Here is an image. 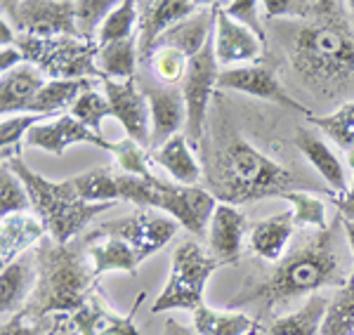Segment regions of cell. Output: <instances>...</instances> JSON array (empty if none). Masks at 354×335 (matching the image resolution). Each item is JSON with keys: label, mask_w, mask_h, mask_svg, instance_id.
Here are the masks:
<instances>
[{"label": "cell", "mask_w": 354, "mask_h": 335, "mask_svg": "<svg viewBox=\"0 0 354 335\" xmlns=\"http://www.w3.org/2000/svg\"><path fill=\"white\" fill-rule=\"evenodd\" d=\"M165 335H196V333H192L189 328L180 326V323H175V321H168L165 323Z\"/></svg>", "instance_id": "48"}, {"label": "cell", "mask_w": 354, "mask_h": 335, "mask_svg": "<svg viewBox=\"0 0 354 335\" xmlns=\"http://www.w3.org/2000/svg\"><path fill=\"white\" fill-rule=\"evenodd\" d=\"M177 224L170 215L156 213L153 208H142L128 218H118L113 222L102 224L95 231V236H116L123 238L130 248L135 251L137 260L145 262L156 251H161L165 243L175 236Z\"/></svg>", "instance_id": "12"}, {"label": "cell", "mask_w": 354, "mask_h": 335, "mask_svg": "<svg viewBox=\"0 0 354 335\" xmlns=\"http://www.w3.org/2000/svg\"><path fill=\"white\" fill-rule=\"evenodd\" d=\"M113 0H76V26L83 38H95L104 19L116 10Z\"/></svg>", "instance_id": "41"}, {"label": "cell", "mask_w": 354, "mask_h": 335, "mask_svg": "<svg viewBox=\"0 0 354 335\" xmlns=\"http://www.w3.org/2000/svg\"><path fill=\"white\" fill-rule=\"evenodd\" d=\"M333 206L338 208L342 220H350V222H354V178H352L350 191H347V194H342V196H335Z\"/></svg>", "instance_id": "45"}, {"label": "cell", "mask_w": 354, "mask_h": 335, "mask_svg": "<svg viewBox=\"0 0 354 335\" xmlns=\"http://www.w3.org/2000/svg\"><path fill=\"white\" fill-rule=\"evenodd\" d=\"M205 182L218 201L241 206L293 191V175L270 156L248 144L241 135H232L220 149L205 156Z\"/></svg>", "instance_id": "3"}, {"label": "cell", "mask_w": 354, "mask_h": 335, "mask_svg": "<svg viewBox=\"0 0 354 335\" xmlns=\"http://www.w3.org/2000/svg\"><path fill=\"white\" fill-rule=\"evenodd\" d=\"M153 208L170 215L177 224H182L194 236H203L208 231L210 218H213L215 196L201 186H187L177 182H165L161 178H153Z\"/></svg>", "instance_id": "11"}, {"label": "cell", "mask_w": 354, "mask_h": 335, "mask_svg": "<svg viewBox=\"0 0 354 335\" xmlns=\"http://www.w3.org/2000/svg\"><path fill=\"white\" fill-rule=\"evenodd\" d=\"M26 144L36 146V149L50 151L55 156L64 154L66 146L78 144V142H85V144H93L97 149H104L116 154L118 142H109L104 135H95L93 130H88L83 123H78L71 113H64L53 123H45V126H36L28 130L26 135Z\"/></svg>", "instance_id": "17"}, {"label": "cell", "mask_w": 354, "mask_h": 335, "mask_svg": "<svg viewBox=\"0 0 354 335\" xmlns=\"http://www.w3.org/2000/svg\"><path fill=\"white\" fill-rule=\"evenodd\" d=\"M71 182L78 196L88 203H106L121 198L118 196V175H113L111 168H93L71 178Z\"/></svg>", "instance_id": "33"}, {"label": "cell", "mask_w": 354, "mask_h": 335, "mask_svg": "<svg viewBox=\"0 0 354 335\" xmlns=\"http://www.w3.org/2000/svg\"><path fill=\"white\" fill-rule=\"evenodd\" d=\"M145 300V293L137 295L128 314H118L102 300L100 293H93L83 307L71 314H57L53 321V335H140L135 328V312Z\"/></svg>", "instance_id": "9"}, {"label": "cell", "mask_w": 354, "mask_h": 335, "mask_svg": "<svg viewBox=\"0 0 354 335\" xmlns=\"http://www.w3.org/2000/svg\"><path fill=\"white\" fill-rule=\"evenodd\" d=\"M213 33H215V3L210 8H201L198 12L187 17V19L177 21L175 26H170L156 41L153 50L173 48L192 59V57H196L205 48V43L213 38Z\"/></svg>", "instance_id": "20"}, {"label": "cell", "mask_w": 354, "mask_h": 335, "mask_svg": "<svg viewBox=\"0 0 354 335\" xmlns=\"http://www.w3.org/2000/svg\"><path fill=\"white\" fill-rule=\"evenodd\" d=\"M71 116L76 118L78 123H83L88 130H93L95 135H102V121H104L106 116H113V111L106 97H102L95 90H88V93H83L81 97L71 104Z\"/></svg>", "instance_id": "38"}, {"label": "cell", "mask_w": 354, "mask_h": 335, "mask_svg": "<svg viewBox=\"0 0 354 335\" xmlns=\"http://www.w3.org/2000/svg\"><path fill=\"white\" fill-rule=\"evenodd\" d=\"M21 61H26V59H24V55L15 48V45H12V48L0 50V71H3V73H10L12 69H17V64L21 66Z\"/></svg>", "instance_id": "46"}, {"label": "cell", "mask_w": 354, "mask_h": 335, "mask_svg": "<svg viewBox=\"0 0 354 335\" xmlns=\"http://www.w3.org/2000/svg\"><path fill=\"white\" fill-rule=\"evenodd\" d=\"M38 283L36 291L26 303V316L31 321L43 319L48 314H71L83 307L85 300L93 295L95 271L88 269L76 248L62 246V243L48 241L36 251Z\"/></svg>", "instance_id": "4"}, {"label": "cell", "mask_w": 354, "mask_h": 335, "mask_svg": "<svg viewBox=\"0 0 354 335\" xmlns=\"http://www.w3.org/2000/svg\"><path fill=\"white\" fill-rule=\"evenodd\" d=\"M281 198L290 201L293 206V224L295 227H317L319 231L328 229L326 222V206H324L322 198L305 194V191H288Z\"/></svg>", "instance_id": "37"}, {"label": "cell", "mask_w": 354, "mask_h": 335, "mask_svg": "<svg viewBox=\"0 0 354 335\" xmlns=\"http://www.w3.org/2000/svg\"><path fill=\"white\" fill-rule=\"evenodd\" d=\"M222 262L213 255H205L201 246L194 241L182 243L173 253L168 283L151 305V314L168 309H192L196 312L203 305V288L210 274L220 269Z\"/></svg>", "instance_id": "7"}, {"label": "cell", "mask_w": 354, "mask_h": 335, "mask_svg": "<svg viewBox=\"0 0 354 335\" xmlns=\"http://www.w3.org/2000/svg\"><path fill=\"white\" fill-rule=\"evenodd\" d=\"M45 234H48L45 224L28 213L3 218V224H0V265H12L28 246L41 241Z\"/></svg>", "instance_id": "24"}, {"label": "cell", "mask_w": 354, "mask_h": 335, "mask_svg": "<svg viewBox=\"0 0 354 335\" xmlns=\"http://www.w3.org/2000/svg\"><path fill=\"white\" fill-rule=\"evenodd\" d=\"M222 8H225V12L230 15L234 21H239V24L245 26L248 31H253L255 36L267 45V28L262 24V15L258 12L262 8L260 3H255V0H236V3H227V5H222Z\"/></svg>", "instance_id": "42"}, {"label": "cell", "mask_w": 354, "mask_h": 335, "mask_svg": "<svg viewBox=\"0 0 354 335\" xmlns=\"http://www.w3.org/2000/svg\"><path fill=\"white\" fill-rule=\"evenodd\" d=\"M45 73L38 71L33 64L24 61L10 73H3L0 78V111L8 118V113L26 111L31 109L33 99L45 88Z\"/></svg>", "instance_id": "22"}, {"label": "cell", "mask_w": 354, "mask_h": 335, "mask_svg": "<svg viewBox=\"0 0 354 335\" xmlns=\"http://www.w3.org/2000/svg\"><path fill=\"white\" fill-rule=\"evenodd\" d=\"M218 78L220 73H218V57H215V38H210L201 52L189 59V69H187V76L182 81V95H185V104H187L185 137L196 149L201 144L205 111H208V102L210 95H213V88L218 85Z\"/></svg>", "instance_id": "10"}, {"label": "cell", "mask_w": 354, "mask_h": 335, "mask_svg": "<svg viewBox=\"0 0 354 335\" xmlns=\"http://www.w3.org/2000/svg\"><path fill=\"white\" fill-rule=\"evenodd\" d=\"M342 218L335 220L328 229H322L312 236H305L300 246H295L281 262H277L274 271L267 279L253 288H245L230 303V307H243V305H258L260 312H270L279 305L298 295L314 293L326 286L345 288L347 276L342 274L340 255L335 251V238Z\"/></svg>", "instance_id": "2"}, {"label": "cell", "mask_w": 354, "mask_h": 335, "mask_svg": "<svg viewBox=\"0 0 354 335\" xmlns=\"http://www.w3.org/2000/svg\"><path fill=\"white\" fill-rule=\"evenodd\" d=\"M342 10L345 5L310 21H274L298 76L328 93L354 76V26Z\"/></svg>", "instance_id": "1"}, {"label": "cell", "mask_w": 354, "mask_h": 335, "mask_svg": "<svg viewBox=\"0 0 354 335\" xmlns=\"http://www.w3.org/2000/svg\"><path fill=\"white\" fill-rule=\"evenodd\" d=\"M147 64L151 66L156 78H161V81L168 85H175L180 81H185L187 69H189V57H185L180 50H173V48H158V50H153V55L149 57Z\"/></svg>", "instance_id": "39"}, {"label": "cell", "mask_w": 354, "mask_h": 335, "mask_svg": "<svg viewBox=\"0 0 354 335\" xmlns=\"http://www.w3.org/2000/svg\"><path fill=\"white\" fill-rule=\"evenodd\" d=\"M149 161L168 170L170 178H173L177 184L196 186L198 180H201V166H198L196 158L192 156L189 142L180 133L165 142L161 149H153Z\"/></svg>", "instance_id": "26"}, {"label": "cell", "mask_w": 354, "mask_h": 335, "mask_svg": "<svg viewBox=\"0 0 354 335\" xmlns=\"http://www.w3.org/2000/svg\"><path fill=\"white\" fill-rule=\"evenodd\" d=\"M93 90V78L83 81H48L45 88L33 99L28 113H41V116H55L62 109H71V104L81 97L83 93Z\"/></svg>", "instance_id": "30"}, {"label": "cell", "mask_w": 354, "mask_h": 335, "mask_svg": "<svg viewBox=\"0 0 354 335\" xmlns=\"http://www.w3.org/2000/svg\"><path fill=\"white\" fill-rule=\"evenodd\" d=\"M307 121L319 130H324L345 151L347 158H350V166L354 168V102H347L328 116H312L310 113Z\"/></svg>", "instance_id": "32"}, {"label": "cell", "mask_w": 354, "mask_h": 335, "mask_svg": "<svg viewBox=\"0 0 354 335\" xmlns=\"http://www.w3.org/2000/svg\"><path fill=\"white\" fill-rule=\"evenodd\" d=\"M342 229H345L347 243H350V248L354 253V222H350V220H342Z\"/></svg>", "instance_id": "49"}, {"label": "cell", "mask_w": 354, "mask_h": 335, "mask_svg": "<svg viewBox=\"0 0 354 335\" xmlns=\"http://www.w3.org/2000/svg\"><path fill=\"white\" fill-rule=\"evenodd\" d=\"M319 335H354V293L340 288L328 303Z\"/></svg>", "instance_id": "35"}, {"label": "cell", "mask_w": 354, "mask_h": 335, "mask_svg": "<svg viewBox=\"0 0 354 335\" xmlns=\"http://www.w3.org/2000/svg\"><path fill=\"white\" fill-rule=\"evenodd\" d=\"M215 57L222 66L255 64L265 57V43L225 12L222 3H215Z\"/></svg>", "instance_id": "16"}, {"label": "cell", "mask_w": 354, "mask_h": 335, "mask_svg": "<svg viewBox=\"0 0 354 335\" xmlns=\"http://www.w3.org/2000/svg\"><path fill=\"white\" fill-rule=\"evenodd\" d=\"M15 48L24 55L28 64L43 71L50 81H83V78L93 76L104 81L100 66H97V55H100L97 38L17 36Z\"/></svg>", "instance_id": "6"}, {"label": "cell", "mask_w": 354, "mask_h": 335, "mask_svg": "<svg viewBox=\"0 0 354 335\" xmlns=\"http://www.w3.org/2000/svg\"><path fill=\"white\" fill-rule=\"evenodd\" d=\"M15 41H17L15 28L12 24H8V19L3 17V19H0V45H3V48H12Z\"/></svg>", "instance_id": "47"}, {"label": "cell", "mask_w": 354, "mask_h": 335, "mask_svg": "<svg viewBox=\"0 0 354 335\" xmlns=\"http://www.w3.org/2000/svg\"><path fill=\"white\" fill-rule=\"evenodd\" d=\"M293 213H279L250 227V248L267 262H281L293 234Z\"/></svg>", "instance_id": "25"}, {"label": "cell", "mask_w": 354, "mask_h": 335, "mask_svg": "<svg viewBox=\"0 0 354 335\" xmlns=\"http://www.w3.org/2000/svg\"><path fill=\"white\" fill-rule=\"evenodd\" d=\"M38 267L36 255H21L0 271V312L17 314L26 307L28 298L36 291Z\"/></svg>", "instance_id": "21"}, {"label": "cell", "mask_w": 354, "mask_h": 335, "mask_svg": "<svg viewBox=\"0 0 354 335\" xmlns=\"http://www.w3.org/2000/svg\"><path fill=\"white\" fill-rule=\"evenodd\" d=\"M326 309L328 300L322 298V295H314L298 312L274 321L267 335H319Z\"/></svg>", "instance_id": "29"}, {"label": "cell", "mask_w": 354, "mask_h": 335, "mask_svg": "<svg viewBox=\"0 0 354 335\" xmlns=\"http://www.w3.org/2000/svg\"><path fill=\"white\" fill-rule=\"evenodd\" d=\"M28 208H31V198H28L24 182L3 163L0 166V215L10 218V215L26 213Z\"/></svg>", "instance_id": "36"}, {"label": "cell", "mask_w": 354, "mask_h": 335, "mask_svg": "<svg viewBox=\"0 0 354 335\" xmlns=\"http://www.w3.org/2000/svg\"><path fill=\"white\" fill-rule=\"evenodd\" d=\"M151 113V146L161 149L170 137H175L180 126H187L185 95L177 88H145Z\"/></svg>", "instance_id": "18"}, {"label": "cell", "mask_w": 354, "mask_h": 335, "mask_svg": "<svg viewBox=\"0 0 354 335\" xmlns=\"http://www.w3.org/2000/svg\"><path fill=\"white\" fill-rule=\"evenodd\" d=\"M345 10H347V17H350V21L354 26V0H352V3H345Z\"/></svg>", "instance_id": "50"}, {"label": "cell", "mask_w": 354, "mask_h": 335, "mask_svg": "<svg viewBox=\"0 0 354 335\" xmlns=\"http://www.w3.org/2000/svg\"><path fill=\"white\" fill-rule=\"evenodd\" d=\"M345 288H347V291H350V293H354V269L350 271V276H347V283H345Z\"/></svg>", "instance_id": "51"}, {"label": "cell", "mask_w": 354, "mask_h": 335, "mask_svg": "<svg viewBox=\"0 0 354 335\" xmlns=\"http://www.w3.org/2000/svg\"><path fill=\"white\" fill-rule=\"evenodd\" d=\"M194 331L196 335H258L260 321L241 312H218L201 305L194 312Z\"/></svg>", "instance_id": "28"}, {"label": "cell", "mask_w": 354, "mask_h": 335, "mask_svg": "<svg viewBox=\"0 0 354 335\" xmlns=\"http://www.w3.org/2000/svg\"><path fill=\"white\" fill-rule=\"evenodd\" d=\"M218 85L225 90L245 93V95H250V97L274 102V104H279V106L302 111L305 116H310V111H307L298 99H293L286 90L281 88V83H279V78H277V71L270 69V66H265V64L232 66V69L220 71Z\"/></svg>", "instance_id": "15"}, {"label": "cell", "mask_w": 354, "mask_h": 335, "mask_svg": "<svg viewBox=\"0 0 354 335\" xmlns=\"http://www.w3.org/2000/svg\"><path fill=\"white\" fill-rule=\"evenodd\" d=\"M245 231V218L236 206L218 203L208 224V246L213 258L222 265H234L241 253V241Z\"/></svg>", "instance_id": "19"}, {"label": "cell", "mask_w": 354, "mask_h": 335, "mask_svg": "<svg viewBox=\"0 0 354 335\" xmlns=\"http://www.w3.org/2000/svg\"><path fill=\"white\" fill-rule=\"evenodd\" d=\"M43 118H48V116H41V113H19V116L3 118V123H0V144H3V158L19 156L21 137H26L28 130L36 128L38 121H43Z\"/></svg>", "instance_id": "40"}, {"label": "cell", "mask_w": 354, "mask_h": 335, "mask_svg": "<svg viewBox=\"0 0 354 335\" xmlns=\"http://www.w3.org/2000/svg\"><path fill=\"white\" fill-rule=\"evenodd\" d=\"M137 36L125 38V41L102 45L100 55H97V66H100L102 76L111 78V81H130L135 78L137 66Z\"/></svg>", "instance_id": "31"}, {"label": "cell", "mask_w": 354, "mask_h": 335, "mask_svg": "<svg viewBox=\"0 0 354 335\" xmlns=\"http://www.w3.org/2000/svg\"><path fill=\"white\" fill-rule=\"evenodd\" d=\"M135 24H137V3L135 0H123V3H118L116 10L104 19V24L100 26L95 38H97V43H100V48L102 45L125 41V38L137 36Z\"/></svg>", "instance_id": "34"}, {"label": "cell", "mask_w": 354, "mask_h": 335, "mask_svg": "<svg viewBox=\"0 0 354 335\" xmlns=\"http://www.w3.org/2000/svg\"><path fill=\"white\" fill-rule=\"evenodd\" d=\"M102 85H104V95L113 111V118L128 133V140H133L142 149L151 146V113L145 90L137 88L135 78H130V81L104 78Z\"/></svg>", "instance_id": "13"}, {"label": "cell", "mask_w": 354, "mask_h": 335, "mask_svg": "<svg viewBox=\"0 0 354 335\" xmlns=\"http://www.w3.org/2000/svg\"><path fill=\"white\" fill-rule=\"evenodd\" d=\"M198 10H201V5L192 3V0H145V3H137V50H140V59L149 61L158 38L170 26L192 17Z\"/></svg>", "instance_id": "14"}, {"label": "cell", "mask_w": 354, "mask_h": 335, "mask_svg": "<svg viewBox=\"0 0 354 335\" xmlns=\"http://www.w3.org/2000/svg\"><path fill=\"white\" fill-rule=\"evenodd\" d=\"M116 161L118 166L123 168L125 175H135V178H145L149 180L153 178V173L147 168V154L140 144H135L133 140H123L118 142V149H116Z\"/></svg>", "instance_id": "43"}, {"label": "cell", "mask_w": 354, "mask_h": 335, "mask_svg": "<svg viewBox=\"0 0 354 335\" xmlns=\"http://www.w3.org/2000/svg\"><path fill=\"white\" fill-rule=\"evenodd\" d=\"M3 163L10 166V170H12L17 178L24 182L28 198H31V208L36 210L38 220L45 224V229L53 236V241L62 243V246H66L73 236L81 234L85 224L93 222L97 215H102L104 210L116 206V201H106V203L83 201L71 180L66 182L45 180L38 173H33L19 156L3 158Z\"/></svg>", "instance_id": "5"}, {"label": "cell", "mask_w": 354, "mask_h": 335, "mask_svg": "<svg viewBox=\"0 0 354 335\" xmlns=\"http://www.w3.org/2000/svg\"><path fill=\"white\" fill-rule=\"evenodd\" d=\"M295 146L302 151V156L312 163L314 170L322 175L324 180L338 191V196L347 194V175L342 163L338 161V156L330 151V146L319 137L314 130L310 128H298L295 133Z\"/></svg>", "instance_id": "23"}, {"label": "cell", "mask_w": 354, "mask_h": 335, "mask_svg": "<svg viewBox=\"0 0 354 335\" xmlns=\"http://www.w3.org/2000/svg\"><path fill=\"white\" fill-rule=\"evenodd\" d=\"M33 331H36V326H31V319L24 309L12 314V319L3 321V326H0V335H33Z\"/></svg>", "instance_id": "44"}, {"label": "cell", "mask_w": 354, "mask_h": 335, "mask_svg": "<svg viewBox=\"0 0 354 335\" xmlns=\"http://www.w3.org/2000/svg\"><path fill=\"white\" fill-rule=\"evenodd\" d=\"M90 238H97L95 234H90ZM88 255L93 260V271L95 276L104 274V271H125V274L135 276L137 274V255L123 238L116 236H104L100 243H90Z\"/></svg>", "instance_id": "27"}, {"label": "cell", "mask_w": 354, "mask_h": 335, "mask_svg": "<svg viewBox=\"0 0 354 335\" xmlns=\"http://www.w3.org/2000/svg\"><path fill=\"white\" fill-rule=\"evenodd\" d=\"M0 10L17 36L83 38L76 26V0H5Z\"/></svg>", "instance_id": "8"}]
</instances>
